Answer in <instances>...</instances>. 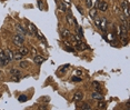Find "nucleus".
<instances>
[{
    "instance_id": "1",
    "label": "nucleus",
    "mask_w": 130,
    "mask_h": 110,
    "mask_svg": "<svg viewBox=\"0 0 130 110\" xmlns=\"http://www.w3.org/2000/svg\"><path fill=\"white\" fill-rule=\"evenodd\" d=\"M12 41H13V45L15 46H17V47H22L23 41H25V36L20 35V33H17V35L13 36Z\"/></svg>"
},
{
    "instance_id": "2",
    "label": "nucleus",
    "mask_w": 130,
    "mask_h": 110,
    "mask_svg": "<svg viewBox=\"0 0 130 110\" xmlns=\"http://www.w3.org/2000/svg\"><path fill=\"white\" fill-rule=\"evenodd\" d=\"M6 65H8V61H7V59H6L5 50L0 49V66H1V67H5Z\"/></svg>"
},
{
    "instance_id": "3",
    "label": "nucleus",
    "mask_w": 130,
    "mask_h": 110,
    "mask_svg": "<svg viewBox=\"0 0 130 110\" xmlns=\"http://www.w3.org/2000/svg\"><path fill=\"white\" fill-rule=\"evenodd\" d=\"M121 9L123 10V12H125V15H126V17L127 18H129V16H130V11H129V5H128V2L126 1V0H123L122 1V3H121Z\"/></svg>"
},
{
    "instance_id": "4",
    "label": "nucleus",
    "mask_w": 130,
    "mask_h": 110,
    "mask_svg": "<svg viewBox=\"0 0 130 110\" xmlns=\"http://www.w3.org/2000/svg\"><path fill=\"white\" fill-rule=\"evenodd\" d=\"M16 30H17V32L18 33H20V35H23L25 36L26 33H28V29L27 28H25L23 26H21V25H16Z\"/></svg>"
},
{
    "instance_id": "5",
    "label": "nucleus",
    "mask_w": 130,
    "mask_h": 110,
    "mask_svg": "<svg viewBox=\"0 0 130 110\" xmlns=\"http://www.w3.org/2000/svg\"><path fill=\"white\" fill-rule=\"evenodd\" d=\"M5 55H6V59H7L8 63L11 62V61L13 60V52L10 49H6L5 50Z\"/></svg>"
},
{
    "instance_id": "6",
    "label": "nucleus",
    "mask_w": 130,
    "mask_h": 110,
    "mask_svg": "<svg viewBox=\"0 0 130 110\" xmlns=\"http://www.w3.org/2000/svg\"><path fill=\"white\" fill-rule=\"evenodd\" d=\"M97 7L100 11H106V10L108 9V3L106 2V1H99Z\"/></svg>"
},
{
    "instance_id": "7",
    "label": "nucleus",
    "mask_w": 130,
    "mask_h": 110,
    "mask_svg": "<svg viewBox=\"0 0 130 110\" xmlns=\"http://www.w3.org/2000/svg\"><path fill=\"white\" fill-rule=\"evenodd\" d=\"M28 32H30V33H32V35H37V32H38V30H37V28H36V26L33 25V23H29L28 25Z\"/></svg>"
},
{
    "instance_id": "8",
    "label": "nucleus",
    "mask_w": 130,
    "mask_h": 110,
    "mask_svg": "<svg viewBox=\"0 0 130 110\" xmlns=\"http://www.w3.org/2000/svg\"><path fill=\"white\" fill-rule=\"evenodd\" d=\"M87 48H88V46L85 42H82V41H78L76 43V49H78V50H86Z\"/></svg>"
},
{
    "instance_id": "9",
    "label": "nucleus",
    "mask_w": 130,
    "mask_h": 110,
    "mask_svg": "<svg viewBox=\"0 0 130 110\" xmlns=\"http://www.w3.org/2000/svg\"><path fill=\"white\" fill-rule=\"evenodd\" d=\"M82 98H83V93L81 92V91H78V92H76L75 96H73V101L78 102L80 100H82Z\"/></svg>"
},
{
    "instance_id": "10",
    "label": "nucleus",
    "mask_w": 130,
    "mask_h": 110,
    "mask_svg": "<svg viewBox=\"0 0 130 110\" xmlns=\"http://www.w3.org/2000/svg\"><path fill=\"white\" fill-rule=\"evenodd\" d=\"M91 98L92 99H97V100H103V96L99 91H95V92L91 93Z\"/></svg>"
},
{
    "instance_id": "11",
    "label": "nucleus",
    "mask_w": 130,
    "mask_h": 110,
    "mask_svg": "<svg viewBox=\"0 0 130 110\" xmlns=\"http://www.w3.org/2000/svg\"><path fill=\"white\" fill-rule=\"evenodd\" d=\"M99 28L102 31H105L106 29H107V20L105 19V18H101L100 19V26H99Z\"/></svg>"
},
{
    "instance_id": "12",
    "label": "nucleus",
    "mask_w": 130,
    "mask_h": 110,
    "mask_svg": "<svg viewBox=\"0 0 130 110\" xmlns=\"http://www.w3.org/2000/svg\"><path fill=\"white\" fill-rule=\"evenodd\" d=\"M45 60L46 59L43 57H41V56H36V57L33 58V61H35V63H37V65H41Z\"/></svg>"
},
{
    "instance_id": "13",
    "label": "nucleus",
    "mask_w": 130,
    "mask_h": 110,
    "mask_svg": "<svg viewBox=\"0 0 130 110\" xmlns=\"http://www.w3.org/2000/svg\"><path fill=\"white\" fill-rule=\"evenodd\" d=\"M19 52L21 53L22 56H27L28 53H29V49H28V48H26V47H20Z\"/></svg>"
},
{
    "instance_id": "14",
    "label": "nucleus",
    "mask_w": 130,
    "mask_h": 110,
    "mask_svg": "<svg viewBox=\"0 0 130 110\" xmlns=\"http://www.w3.org/2000/svg\"><path fill=\"white\" fill-rule=\"evenodd\" d=\"M23 58V56L18 51V52H13V60H21Z\"/></svg>"
},
{
    "instance_id": "15",
    "label": "nucleus",
    "mask_w": 130,
    "mask_h": 110,
    "mask_svg": "<svg viewBox=\"0 0 130 110\" xmlns=\"http://www.w3.org/2000/svg\"><path fill=\"white\" fill-rule=\"evenodd\" d=\"M10 73H11L12 76L21 77V73H20V71H19V70H17V69H11V70H10Z\"/></svg>"
},
{
    "instance_id": "16",
    "label": "nucleus",
    "mask_w": 130,
    "mask_h": 110,
    "mask_svg": "<svg viewBox=\"0 0 130 110\" xmlns=\"http://www.w3.org/2000/svg\"><path fill=\"white\" fill-rule=\"evenodd\" d=\"M92 86L95 87V89H96V91H101V87H100V85H99V82H97V81H93L92 82Z\"/></svg>"
},
{
    "instance_id": "17",
    "label": "nucleus",
    "mask_w": 130,
    "mask_h": 110,
    "mask_svg": "<svg viewBox=\"0 0 130 110\" xmlns=\"http://www.w3.org/2000/svg\"><path fill=\"white\" fill-rule=\"evenodd\" d=\"M18 100H19L20 102H25V101H27V100H28V97L26 95H21V96H19Z\"/></svg>"
},
{
    "instance_id": "18",
    "label": "nucleus",
    "mask_w": 130,
    "mask_h": 110,
    "mask_svg": "<svg viewBox=\"0 0 130 110\" xmlns=\"http://www.w3.org/2000/svg\"><path fill=\"white\" fill-rule=\"evenodd\" d=\"M98 108H99V109H106V102H103L102 100H99V103H98Z\"/></svg>"
},
{
    "instance_id": "19",
    "label": "nucleus",
    "mask_w": 130,
    "mask_h": 110,
    "mask_svg": "<svg viewBox=\"0 0 130 110\" xmlns=\"http://www.w3.org/2000/svg\"><path fill=\"white\" fill-rule=\"evenodd\" d=\"M59 8H60V10H61V11H67V5H66L65 2H60Z\"/></svg>"
},
{
    "instance_id": "20",
    "label": "nucleus",
    "mask_w": 130,
    "mask_h": 110,
    "mask_svg": "<svg viewBox=\"0 0 130 110\" xmlns=\"http://www.w3.org/2000/svg\"><path fill=\"white\" fill-rule=\"evenodd\" d=\"M90 17H92V18L97 17V9H96V8H93V9L90 10Z\"/></svg>"
},
{
    "instance_id": "21",
    "label": "nucleus",
    "mask_w": 130,
    "mask_h": 110,
    "mask_svg": "<svg viewBox=\"0 0 130 110\" xmlns=\"http://www.w3.org/2000/svg\"><path fill=\"white\" fill-rule=\"evenodd\" d=\"M79 108H80V109H82V110H86V109L89 110V109H91V107H90L88 103H83V105H81Z\"/></svg>"
},
{
    "instance_id": "22",
    "label": "nucleus",
    "mask_w": 130,
    "mask_h": 110,
    "mask_svg": "<svg viewBox=\"0 0 130 110\" xmlns=\"http://www.w3.org/2000/svg\"><path fill=\"white\" fill-rule=\"evenodd\" d=\"M71 80H72L73 82H80V81H81L82 79H81L80 77H77V76H73V77L71 78Z\"/></svg>"
},
{
    "instance_id": "23",
    "label": "nucleus",
    "mask_w": 130,
    "mask_h": 110,
    "mask_svg": "<svg viewBox=\"0 0 130 110\" xmlns=\"http://www.w3.org/2000/svg\"><path fill=\"white\" fill-rule=\"evenodd\" d=\"M62 36H63V37H69L70 31H69V30H62Z\"/></svg>"
},
{
    "instance_id": "24",
    "label": "nucleus",
    "mask_w": 130,
    "mask_h": 110,
    "mask_svg": "<svg viewBox=\"0 0 130 110\" xmlns=\"http://www.w3.org/2000/svg\"><path fill=\"white\" fill-rule=\"evenodd\" d=\"M67 21L69 23H72V16L70 15V13H68V15H67Z\"/></svg>"
},
{
    "instance_id": "25",
    "label": "nucleus",
    "mask_w": 130,
    "mask_h": 110,
    "mask_svg": "<svg viewBox=\"0 0 130 110\" xmlns=\"http://www.w3.org/2000/svg\"><path fill=\"white\" fill-rule=\"evenodd\" d=\"M20 67H21V68H27L28 67V62H27V61H21V62H20Z\"/></svg>"
},
{
    "instance_id": "26",
    "label": "nucleus",
    "mask_w": 130,
    "mask_h": 110,
    "mask_svg": "<svg viewBox=\"0 0 130 110\" xmlns=\"http://www.w3.org/2000/svg\"><path fill=\"white\" fill-rule=\"evenodd\" d=\"M38 7H39L40 10L43 9V3H42V1H41V0H38Z\"/></svg>"
},
{
    "instance_id": "27",
    "label": "nucleus",
    "mask_w": 130,
    "mask_h": 110,
    "mask_svg": "<svg viewBox=\"0 0 130 110\" xmlns=\"http://www.w3.org/2000/svg\"><path fill=\"white\" fill-rule=\"evenodd\" d=\"M78 31H79V36H80V37H82L83 33H82V29H81V27H78Z\"/></svg>"
},
{
    "instance_id": "28",
    "label": "nucleus",
    "mask_w": 130,
    "mask_h": 110,
    "mask_svg": "<svg viewBox=\"0 0 130 110\" xmlns=\"http://www.w3.org/2000/svg\"><path fill=\"white\" fill-rule=\"evenodd\" d=\"M65 49L67 50V51H71V52H73V51H75V49H73V48H71V47H66Z\"/></svg>"
},
{
    "instance_id": "29",
    "label": "nucleus",
    "mask_w": 130,
    "mask_h": 110,
    "mask_svg": "<svg viewBox=\"0 0 130 110\" xmlns=\"http://www.w3.org/2000/svg\"><path fill=\"white\" fill-rule=\"evenodd\" d=\"M67 68H69V66H68V65H66V66H63V67L59 68V70H61V71H66L65 69H67Z\"/></svg>"
},
{
    "instance_id": "30",
    "label": "nucleus",
    "mask_w": 130,
    "mask_h": 110,
    "mask_svg": "<svg viewBox=\"0 0 130 110\" xmlns=\"http://www.w3.org/2000/svg\"><path fill=\"white\" fill-rule=\"evenodd\" d=\"M63 2H65L67 6H69L70 3H71V0H63Z\"/></svg>"
},
{
    "instance_id": "31",
    "label": "nucleus",
    "mask_w": 130,
    "mask_h": 110,
    "mask_svg": "<svg viewBox=\"0 0 130 110\" xmlns=\"http://www.w3.org/2000/svg\"><path fill=\"white\" fill-rule=\"evenodd\" d=\"M87 6H88V7H91V0H87Z\"/></svg>"
},
{
    "instance_id": "32",
    "label": "nucleus",
    "mask_w": 130,
    "mask_h": 110,
    "mask_svg": "<svg viewBox=\"0 0 130 110\" xmlns=\"http://www.w3.org/2000/svg\"><path fill=\"white\" fill-rule=\"evenodd\" d=\"M77 9H78V11H79L80 13H83V11H82V9H81V8L80 7H77Z\"/></svg>"
},
{
    "instance_id": "33",
    "label": "nucleus",
    "mask_w": 130,
    "mask_h": 110,
    "mask_svg": "<svg viewBox=\"0 0 130 110\" xmlns=\"http://www.w3.org/2000/svg\"><path fill=\"white\" fill-rule=\"evenodd\" d=\"M126 106H127V108H128V109H130V102H129V101H128V102L126 103Z\"/></svg>"
}]
</instances>
